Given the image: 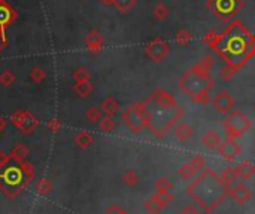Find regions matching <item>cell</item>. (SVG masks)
<instances>
[{
    "instance_id": "1",
    "label": "cell",
    "mask_w": 255,
    "mask_h": 214,
    "mask_svg": "<svg viewBox=\"0 0 255 214\" xmlns=\"http://www.w3.org/2000/svg\"><path fill=\"white\" fill-rule=\"evenodd\" d=\"M142 107L146 128L158 139H163L184 115L176 100L164 89L152 92L149 98L142 103Z\"/></svg>"
},
{
    "instance_id": "2",
    "label": "cell",
    "mask_w": 255,
    "mask_h": 214,
    "mask_svg": "<svg viewBox=\"0 0 255 214\" xmlns=\"http://www.w3.org/2000/svg\"><path fill=\"white\" fill-rule=\"evenodd\" d=\"M187 194L205 213H212L229 197V186L223 183L214 170L205 168L197 179L187 186Z\"/></svg>"
},
{
    "instance_id": "3",
    "label": "cell",
    "mask_w": 255,
    "mask_h": 214,
    "mask_svg": "<svg viewBox=\"0 0 255 214\" xmlns=\"http://www.w3.org/2000/svg\"><path fill=\"white\" fill-rule=\"evenodd\" d=\"M214 48L229 63V67L238 69L253 55L254 40L253 36L241 24L236 22L226 33L217 37Z\"/></svg>"
},
{
    "instance_id": "4",
    "label": "cell",
    "mask_w": 255,
    "mask_h": 214,
    "mask_svg": "<svg viewBox=\"0 0 255 214\" xmlns=\"http://www.w3.org/2000/svg\"><path fill=\"white\" fill-rule=\"evenodd\" d=\"M34 180V167L31 162L24 161L15 167H6L0 173V191L9 200H13Z\"/></svg>"
},
{
    "instance_id": "5",
    "label": "cell",
    "mask_w": 255,
    "mask_h": 214,
    "mask_svg": "<svg viewBox=\"0 0 255 214\" xmlns=\"http://www.w3.org/2000/svg\"><path fill=\"white\" fill-rule=\"evenodd\" d=\"M179 86L196 103L206 104L209 103V91L214 88V79L211 77L208 70L196 66L181 77Z\"/></svg>"
},
{
    "instance_id": "6",
    "label": "cell",
    "mask_w": 255,
    "mask_h": 214,
    "mask_svg": "<svg viewBox=\"0 0 255 214\" xmlns=\"http://www.w3.org/2000/svg\"><path fill=\"white\" fill-rule=\"evenodd\" d=\"M223 125H224L227 137L230 140H236V139L242 137L251 128V121L244 112L235 110V112L229 113V116H227V119H224Z\"/></svg>"
},
{
    "instance_id": "7",
    "label": "cell",
    "mask_w": 255,
    "mask_h": 214,
    "mask_svg": "<svg viewBox=\"0 0 255 214\" xmlns=\"http://www.w3.org/2000/svg\"><path fill=\"white\" fill-rule=\"evenodd\" d=\"M123 124L131 131V133H142L146 128V121H145V115H143V107L142 103L133 104L130 106L127 110H124V113L121 115Z\"/></svg>"
},
{
    "instance_id": "8",
    "label": "cell",
    "mask_w": 255,
    "mask_h": 214,
    "mask_svg": "<svg viewBox=\"0 0 255 214\" xmlns=\"http://www.w3.org/2000/svg\"><path fill=\"white\" fill-rule=\"evenodd\" d=\"M10 121H12L13 127L18 128L25 136L31 134L37 128V125H39L37 119L30 112H22V110H18V112L12 113L10 115Z\"/></svg>"
},
{
    "instance_id": "9",
    "label": "cell",
    "mask_w": 255,
    "mask_h": 214,
    "mask_svg": "<svg viewBox=\"0 0 255 214\" xmlns=\"http://www.w3.org/2000/svg\"><path fill=\"white\" fill-rule=\"evenodd\" d=\"M212 103H214L215 110L220 112L221 115H229L235 110V98L232 97V94L229 91L218 92Z\"/></svg>"
},
{
    "instance_id": "10",
    "label": "cell",
    "mask_w": 255,
    "mask_h": 214,
    "mask_svg": "<svg viewBox=\"0 0 255 214\" xmlns=\"http://www.w3.org/2000/svg\"><path fill=\"white\" fill-rule=\"evenodd\" d=\"M217 149H218V155L229 162L235 161L242 153V146L236 140H230V139H227L224 143H221Z\"/></svg>"
},
{
    "instance_id": "11",
    "label": "cell",
    "mask_w": 255,
    "mask_h": 214,
    "mask_svg": "<svg viewBox=\"0 0 255 214\" xmlns=\"http://www.w3.org/2000/svg\"><path fill=\"white\" fill-rule=\"evenodd\" d=\"M229 197L238 206H244L253 198V191L248 186H245L244 183H241V185H236L233 188H229Z\"/></svg>"
},
{
    "instance_id": "12",
    "label": "cell",
    "mask_w": 255,
    "mask_h": 214,
    "mask_svg": "<svg viewBox=\"0 0 255 214\" xmlns=\"http://www.w3.org/2000/svg\"><path fill=\"white\" fill-rule=\"evenodd\" d=\"M169 52V46L166 42L155 39L152 40L148 46H146V55L152 60V61H161Z\"/></svg>"
},
{
    "instance_id": "13",
    "label": "cell",
    "mask_w": 255,
    "mask_h": 214,
    "mask_svg": "<svg viewBox=\"0 0 255 214\" xmlns=\"http://www.w3.org/2000/svg\"><path fill=\"white\" fill-rule=\"evenodd\" d=\"M173 134H175V137H176L179 142L185 143V142H188V140L194 136V130L191 128V125H188V124H185V122H181V124H176V125H175Z\"/></svg>"
},
{
    "instance_id": "14",
    "label": "cell",
    "mask_w": 255,
    "mask_h": 214,
    "mask_svg": "<svg viewBox=\"0 0 255 214\" xmlns=\"http://www.w3.org/2000/svg\"><path fill=\"white\" fill-rule=\"evenodd\" d=\"M28 156V147L24 143H18L12 147V150L9 152V158L10 161H13L15 164H21L25 161V158Z\"/></svg>"
},
{
    "instance_id": "15",
    "label": "cell",
    "mask_w": 255,
    "mask_h": 214,
    "mask_svg": "<svg viewBox=\"0 0 255 214\" xmlns=\"http://www.w3.org/2000/svg\"><path fill=\"white\" fill-rule=\"evenodd\" d=\"M236 168V173H238V177L239 179H244V180H251L255 174V167L251 161H242Z\"/></svg>"
},
{
    "instance_id": "16",
    "label": "cell",
    "mask_w": 255,
    "mask_h": 214,
    "mask_svg": "<svg viewBox=\"0 0 255 214\" xmlns=\"http://www.w3.org/2000/svg\"><path fill=\"white\" fill-rule=\"evenodd\" d=\"M100 109H102V112H103L106 116L114 118V116L118 113V110H120V103H118L114 97H108V98H105V100L102 101Z\"/></svg>"
},
{
    "instance_id": "17",
    "label": "cell",
    "mask_w": 255,
    "mask_h": 214,
    "mask_svg": "<svg viewBox=\"0 0 255 214\" xmlns=\"http://www.w3.org/2000/svg\"><path fill=\"white\" fill-rule=\"evenodd\" d=\"M221 143H223V142H221V137H220L215 131H208V133L203 134V137H202V144H203L206 149H209V150L217 149Z\"/></svg>"
},
{
    "instance_id": "18",
    "label": "cell",
    "mask_w": 255,
    "mask_h": 214,
    "mask_svg": "<svg viewBox=\"0 0 255 214\" xmlns=\"http://www.w3.org/2000/svg\"><path fill=\"white\" fill-rule=\"evenodd\" d=\"M73 91L78 97L81 98H85V97H90L94 91V86L93 83H90V80H85V82H76L75 86H73Z\"/></svg>"
},
{
    "instance_id": "19",
    "label": "cell",
    "mask_w": 255,
    "mask_h": 214,
    "mask_svg": "<svg viewBox=\"0 0 255 214\" xmlns=\"http://www.w3.org/2000/svg\"><path fill=\"white\" fill-rule=\"evenodd\" d=\"M238 0H215V7L218 13H235Z\"/></svg>"
},
{
    "instance_id": "20",
    "label": "cell",
    "mask_w": 255,
    "mask_h": 214,
    "mask_svg": "<svg viewBox=\"0 0 255 214\" xmlns=\"http://www.w3.org/2000/svg\"><path fill=\"white\" fill-rule=\"evenodd\" d=\"M94 143V137L93 134H90L88 131H81L76 137H75V144L81 149H87Z\"/></svg>"
},
{
    "instance_id": "21",
    "label": "cell",
    "mask_w": 255,
    "mask_h": 214,
    "mask_svg": "<svg viewBox=\"0 0 255 214\" xmlns=\"http://www.w3.org/2000/svg\"><path fill=\"white\" fill-rule=\"evenodd\" d=\"M220 179L223 180V183H224L226 186L232 188V185H233L239 177H238V173H236V168H235V167H227L226 170H223Z\"/></svg>"
},
{
    "instance_id": "22",
    "label": "cell",
    "mask_w": 255,
    "mask_h": 214,
    "mask_svg": "<svg viewBox=\"0 0 255 214\" xmlns=\"http://www.w3.org/2000/svg\"><path fill=\"white\" fill-rule=\"evenodd\" d=\"M155 186V192L157 194H170V191L173 189V183L169 182L167 177H158L154 183Z\"/></svg>"
},
{
    "instance_id": "23",
    "label": "cell",
    "mask_w": 255,
    "mask_h": 214,
    "mask_svg": "<svg viewBox=\"0 0 255 214\" xmlns=\"http://www.w3.org/2000/svg\"><path fill=\"white\" fill-rule=\"evenodd\" d=\"M51 191H52V183L49 182V179L43 177V179H40V180L36 183V194H37V195L46 197V195L51 194Z\"/></svg>"
},
{
    "instance_id": "24",
    "label": "cell",
    "mask_w": 255,
    "mask_h": 214,
    "mask_svg": "<svg viewBox=\"0 0 255 214\" xmlns=\"http://www.w3.org/2000/svg\"><path fill=\"white\" fill-rule=\"evenodd\" d=\"M161 209H164V207H167L170 203H173L175 201V197L172 195V194H154L152 197H151Z\"/></svg>"
},
{
    "instance_id": "25",
    "label": "cell",
    "mask_w": 255,
    "mask_h": 214,
    "mask_svg": "<svg viewBox=\"0 0 255 214\" xmlns=\"http://www.w3.org/2000/svg\"><path fill=\"white\" fill-rule=\"evenodd\" d=\"M102 43H103V40H102V37H100L97 33H91V34L87 37L88 49H90V51H93V52H97V51L102 48Z\"/></svg>"
},
{
    "instance_id": "26",
    "label": "cell",
    "mask_w": 255,
    "mask_h": 214,
    "mask_svg": "<svg viewBox=\"0 0 255 214\" xmlns=\"http://www.w3.org/2000/svg\"><path fill=\"white\" fill-rule=\"evenodd\" d=\"M188 165H190L196 173H199V171H203V170L206 168V159H205V156H202V155H196L194 158H191V161L188 162Z\"/></svg>"
},
{
    "instance_id": "27",
    "label": "cell",
    "mask_w": 255,
    "mask_h": 214,
    "mask_svg": "<svg viewBox=\"0 0 255 214\" xmlns=\"http://www.w3.org/2000/svg\"><path fill=\"white\" fill-rule=\"evenodd\" d=\"M99 128H100V131H102V133L109 134V133H112V131H114V128H115V122H114V119H112V118L105 116V118H102V119L99 121Z\"/></svg>"
},
{
    "instance_id": "28",
    "label": "cell",
    "mask_w": 255,
    "mask_h": 214,
    "mask_svg": "<svg viewBox=\"0 0 255 214\" xmlns=\"http://www.w3.org/2000/svg\"><path fill=\"white\" fill-rule=\"evenodd\" d=\"M123 182L127 186H136L139 183V176L134 170H127L123 176Z\"/></svg>"
},
{
    "instance_id": "29",
    "label": "cell",
    "mask_w": 255,
    "mask_h": 214,
    "mask_svg": "<svg viewBox=\"0 0 255 214\" xmlns=\"http://www.w3.org/2000/svg\"><path fill=\"white\" fill-rule=\"evenodd\" d=\"M194 176H196V171H194L188 164H184V165L179 168V177H181L184 182H191Z\"/></svg>"
},
{
    "instance_id": "30",
    "label": "cell",
    "mask_w": 255,
    "mask_h": 214,
    "mask_svg": "<svg viewBox=\"0 0 255 214\" xmlns=\"http://www.w3.org/2000/svg\"><path fill=\"white\" fill-rule=\"evenodd\" d=\"M143 209H145L149 214H160L161 213V210H163L152 198H148V200L143 203Z\"/></svg>"
},
{
    "instance_id": "31",
    "label": "cell",
    "mask_w": 255,
    "mask_h": 214,
    "mask_svg": "<svg viewBox=\"0 0 255 214\" xmlns=\"http://www.w3.org/2000/svg\"><path fill=\"white\" fill-rule=\"evenodd\" d=\"M73 79L76 82H85V80H90V71L85 69V67H78L75 71H73Z\"/></svg>"
},
{
    "instance_id": "32",
    "label": "cell",
    "mask_w": 255,
    "mask_h": 214,
    "mask_svg": "<svg viewBox=\"0 0 255 214\" xmlns=\"http://www.w3.org/2000/svg\"><path fill=\"white\" fill-rule=\"evenodd\" d=\"M45 71H43V69H40V67H33V70H31V73H30V79L33 80V82H36V83H40L43 79H45Z\"/></svg>"
},
{
    "instance_id": "33",
    "label": "cell",
    "mask_w": 255,
    "mask_h": 214,
    "mask_svg": "<svg viewBox=\"0 0 255 214\" xmlns=\"http://www.w3.org/2000/svg\"><path fill=\"white\" fill-rule=\"evenodd\" d=\"M87 119H88V122H91V124H94V122H97V121H100L102 119V115H100V110L97 109V107H91L88 112H87Z\"/></svg>"
},
{
    "instance_id": "34",
    "label": "cell",
    "mask_w": 255,
    "mask_h": 214,
    "mask_svg": "<svg viewBox=\"0 0 255 214\" xmlns=\"http://www.w3.org/2000/svg\"><path fill=\"white\" fill-rule=\"evenodd\" d=\"M15 82V76L10 73V71H3L1 74H0V83L3 85V86H9V85H12Z\"/></svg>"
},
{
    "instance_id": "35",
    "label": "cell",
    "mask_w": 255,
    "mask_h": 214,
    "mask_svg": "<svg viewBox=\"0 0 255 214\" xmlns=\"http://www.w3.org/2000/svg\"><path fill=\"white\" fill-rule=\"evenodd\" d=\"M46 127H48V130H49L51 133H58L60 128H61V122H60L58 118H52V119L48 121Z\"/></svg>"
},
{
    "instance_id": "36",
    "label": "cell",
    "mask_w": 255,
    "mask_h": 214,
    "mask_svg": "<svg viewBox=\"0 0 255 214\" xmlns=\"http://www.w3.org/2000/svg\"><path fill=\"white\" fill-rule=\"evenodd\" d=\"M9 162H10L9 153H6V152L0 150V173H1L6 167H9Z\"/></svg>"
},
{
    "instance_id": "37",
    "label": "cell",
    "mask_w": 255,
    "mask_h": 214,
    "mask_svg": "<svg viewBox=\"0 0 255 214\" xmlns=\"http://www.w3.org/2000/svg\"><path fill=\"white\" fill-rule=\"evenodd\" d=\"M112 1L115 3V6H117L120 10H127V9L133 4L134 0H112Z\"/></svg>"
},
{
    "instance_id": "38",
    "label": "cell",
    "mask_w": 255,
    "mask_h": 214,
    "mask_svg": "<svg viewBox=\"0 0 255 214\" xmlns=\"http://www.w3.org/2000/svg\"><path fill=\"white\" fill-rule=\"evenodd\" d=\"M105 214H130V213H128L127 210H124V209H121V207H118V206L112 204V206H109V207L106 209Z\"/></svg>"
},
{
    "instance_id": "39",
    "label": "cell",
    "mask_w": 255,
    "mask_h": 214,
    "mask_svg": "<svg viewBox=\"0 0 255 214\" xmlns=\"http://www.w3.org/2000/svg\"><path fill=\"white\" fill-rule=\"evenodd\" d=\"M179 214H200V210L196 207V206H193V204H188V206H185Z\"/></svg>"
},
{
    "instance_id": "40",
    "label": "cell",
    "mask_w": 255,
    "mask_h": 214,
    "mask_svg": "<svg viewBox=\"0 0 255 214\" xmlns=\"http://www.w3.org/2000/svg\"><path fill=\"white\" fill-rule=\"evenodd\" d=\"M7 18H9V10L6 7H3V6H0V24L6 22Z\"/></svg>"
},
{
    "instance_id": "41",
    "label": "cell",
    "mask_w": 255,
    "mask_h": 214,
    "mask_svg": "<svg viewBox=\"0 0 255 214\" xmlns=\"http://www.w3.org/2000/svg\"><path fill=\"white\" fill-rule=\"evenodd\" d=\"M235 74V69H232V67H229V69H224L223 71H221V76L226 79V80H229V79H232V76Z\"/></svg>"
},
{
    "instance_id": "42",
    "label": "cell",
    "mask_w": 255,
    "mask_h": 214,
    "mask_svg": "<svg viewBox=\"0 0 255 214\" xmlns=\"http://www.w3.org/2000/svg\"><path fill=\"white\" fill-rule=\"evenodd\" d=\"M4 125H6V124H4V121H3V118L0 116V133H1L3 130H4Z\"/></svg>"
},
{
    "instance_id": "43",
    "label": "cell",
    "mask_w": 255,
    "mask_h": 214,
    "mask_svg": "<svg viewBox=\"0 0 255 214\" xmlns=\"http://www.w3.org/2000/svg\"><path fill=\"white\" fill-rule=\"evenodd\" d=\"M100 1H102V3H111L112 0H100Z\"/></svg>"
}]
</instances>
